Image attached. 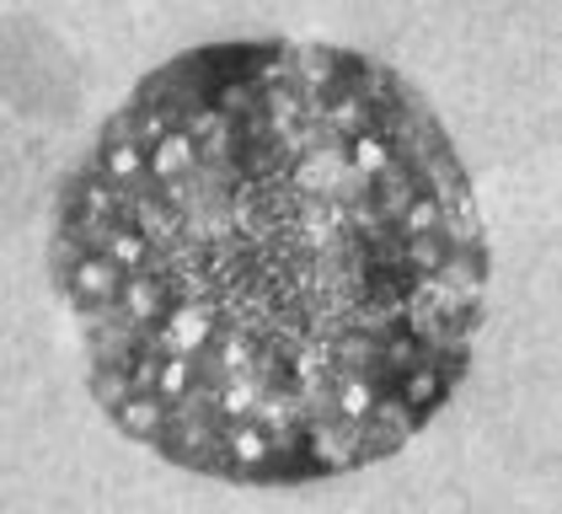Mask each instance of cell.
<instances>
[{
	"instance_id": "6da1fadb",
	"label": "cell",
	"mask_w": 562,
	"mask_h": 514,
	"mask_svg": "<svg viewBox=\"0 0 562 514\" xmlns=\"http://www.w3.org/2000/svg\"><path fill=\"white\" fill-rule=\"evenodd\" d=\"M225 322V300H177L172 311H167V322L161 327H150L145 338L156 343V354L167 359V354H204L210 338H215V327Z\"/></svg>"
},
{
	"instance_id": "7a4b0ae2",
	"label": "cell",
	"mask_w": 562,
	"mask_h": 514,
	"mask_svg": "<svg viewBox=\"0 0 562 514\" xmlns=\"http://www.w3.org/2000/svg\"><path fill=\"white\" fill-rule=\"evenodd\" d=\"M258 327H247V322H220L210 348L199 354V381L204 386H220L231 381V376H247L252 370V359H258Z\"/></svg>"
},
{
	"instance_id": "3957f363",
	"label": "cell",
	"mask_w": 562,
	"mask_h": 514,
	"mask_svg": "<svg viewBox=\"0 0 562 514\" xmlns=\"http://www.w3.org/2000/svg\"><path fill=\"white\" fill-rule=\"evenodd\" d=\"M113 305H119V316L130 322V327H161L167 322V311L177 305L172 284H167V273H156V268H139V273H124V284H119V295H113Z\"/></svg>"
},
{
	"instance_id": "277c9868",
	"label": "cell",
	"mask_w": 562,
	"mask_h": 514,
	"mask_svg": "<svg viewBox=\"0 0 562 514\" xmlns=\"http://www.w3.org/2000/svg\"><path fill=\"white\" fill-rule=\"evenodd\" d=\"M348 139L338 134V139H327V145H311L305 156H295L290 161V188L301 193V199H333V188L344 182L348 171Z\"/></svg>"
},
{
	"instance_id": "5b68a950",
	"label": "cell",
	"mask_w": 562,
	"mask_h": 514,
	"mask_svg": "<svg viewBox=\"0 0 562 514\" xmlns=\"http://www.w3.org/2000/svg\"><path fill=\"white\" fill-rule=\"evenodd\" d=\"M220 450H225V471L231 477H258L262 461L273 456V439L258 418H236V424L220 428Z\"/></svg>"
},
{
	"instance_id": "8992f818",
	"label": "cell",
	"mask_w": 562,
	"mask_h": 514,
	"mask_svg": "<svg viewBox=\"0 0 562 514\" xmlns=\"http://www.w3.org/2000/svg\"><path fill=\"white\" fill-rule=\"evenodd\" d=\"M434 284L445 295H461V300H482V284H487V262H482V247H450V257L439 262Z\"/></svg>"
},
{
	"instance_id": "52a82bcc",
	"label": "cell",
	"mask_w": 562,
	"mask_h": 514,
	"mask_svg": "<svg viewBox=\"0 0 562 514\" xmlns=\"http://www.w3.org/2000/svg\"><path fill=\"white\" fill-rule=\"evenodd\" d=\"M445 391H450V376L434 365V359H424V365H413L407 376H396V396L413 407V418H424V413H434L439 402H445Z\"/></svg>"
},
{
	"instance_id": "ba28073f",
	"label": "cell",
	"mask_w": 562,
	"mask_h": 514,
	"mask_svg": "<svg viewBox=\"0 0 562 514\" xmlns=\"http://www.w3.org/2000/svg\"><path fill=\"white\" fill-rule=\"evenodd\" d=\"M145 167H150L156 182H177V177H188V171L199 167V145H193L182 128H172V134H161V139L145 150Z\"/></svg>"
},
{
	"instance_id": "9c48e42d",
	"label": "cell",
	"mask_w": 562,
	"mask_h": 514,
	"mask_svg": "<svg viewBox=\"0 0 562 514\" xmlns=\"http://www.w3.org/2000/svg\"><path fill=\"white\" fill-rule=\"evenodd\" d=\"M167 418H172V407L156 396V391H134L130 402L113 413V424L124 428L130 439H161V428H167Z\"/></svg>"
},
{
	"instance_id": "30bf717a",
	"label": "cell",
	"mask_w": 562,
	"mask_h": 514,
	"mask_svg": "<svg viewBox=\"0 0 562 514\" xmlns=\"http://www.w3.org/2000/svg\"><path fill=\"white\" fill-rule=\"evenodd\" d=\"M91 167L102 171L119 193H130L139 182H150V167H145V145H102Z\"/></svg>"
},
{
	"instance_id": "8fae6325",
	"label": "cell",
	"mask_w": 562,
	"mask_h": 514,
	"mask_svg": "<svg viewBox=\"0 0 562 514\" xmlns=\"http://www.w3.org/2000/svg\"><path fill=\"white\" fill-rule=\"evenodd\" d=\"M262 391H268V386H262L252 370H247V376H231V381L215 386V413L225 418V424L252 418V413H258V402H262Z\"/></svg>"
},
{
	"instance_id": "7c38bea8",
	"label": "cell",
	"mask_w": 562,
	"mask_h": 514,
	"mask_svg": "<svg viewBox=\"0 0 562 514\" xmlns=\"http://www.w3.org/2000/svg\"><path fill=\"white\" fill-rule=\"evenodd\" d=\"M199 359L193 354H167L161 359V376H156V396L167 402V407H177V402H188L193 391H199Z\"/></svg>"
},
{
	"instance_id": "4fadbf2b",
	"label": "cell",
	"mask_w": 562,
	"mask_h": 514,
	"mask_svg": "<svg viewBox=\"0 0 562 514\" xmlns=\"http://www.w3.org/2000/svg\"><path fill=\"white\" fill-rule=\"evenodd\" d=\"M375 396H381V386L370 376H333V413H344L353 424H364L375 413Z\"/></svg>"
},
{
	"instance_id": "5bb4252c",
	"label": "cell",
	"mask_w": 562,
	"mask_h": 514,
	"mask_svg": "<svg viewBox=\"0 0 562 514\" xmlns=\"http://www.w3.org/2000/svg\"><path fill=\"white\" fill-rule=\"evenodd\" d=\"M344 150H348V167L359 171V177H381L396 161V145H391L386 134H375V128H359Z\"/></svg>"
},
{
	"instance_id": "9a60e30c",
	"label": "cell",
	"mask_w": 562,
	"mask_h": 514,
	"mask_svg": "<svg viewBox=\"0 0 562 514\" xmlns=\"http://www.w3.org/2000/svg\"><path fill=\"white\" fill-rule=\"evenodd\" d=\"M102 257H113L124 273H139V268H150V257H156V247L134 231V225H124V220H113V231H108V242H102Z\"/></svg>"
},
{
	"instance_id": "2e32d148",
	"label": "cell",
	"mask_w": 562,
	"mask_h": 514,
	"mask_svg": "<svg viewBox=\"0 0 562 514\" xmlns=\"http://www.w3.org/2000/svg\"><path fill=\"white\" fill-rule=\"evenodd\" d=\"M439 214H445V199L429 193V188H418V193L402 204V214H396V236H402V242H407V236H434V231H439Z\"/></svg>"
},
{
	"instance_id": "e0dca14e",
	"label": "cell",
	"mask_w": 562,
	"mask_h": 514,
	"mask_svg": "<svg viewBox=\"0 0 562 514\" xmlns=\"http://www.w3.org/2000/svg\"><path fill=\"white\" fill-rule=\"evenodd\" d=\"M445 257H450V247H445L439 231H434V236H407V242H402V268H407L413 279H434Z\"/></svg>"
},
{
	"instance_id": "ac0fdd59",
	"label": "cell",
	"mask_w": 562,
	"mask_h": 514,
	"mask_svg": "<svg viewBox=\"0 0 562 514\" xmlns=\"http://www.w3.org/2000/svg\"><path fill=\"white\" fill-rule=\"evenodd\" d=\"M91 396H97L108 413H119V407L134 396L130 370H124V365H91Z\"/></svg>"
},
{
	"instance_id": "d6986e66",
	"label": "cell",
	"mask_w": 562,
	"mask_h": 514,
	"mask_svg": "<svg viewBox=\"0 0 562 514\" xmlns=\"http://www.w3.org/2000/svg\"><path fill=\"white\" fill-rule=\"evenodd\" d=\"M124 370H130L134 391H156V376H161V354H156V343L150 338L134 343V354L124 359Z\"/></svg>"
}]
</instances>
